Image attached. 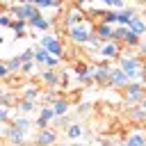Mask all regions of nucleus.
Segmentation results:
<instances>
[{
  "label": "nucleus",
  "instance_id": "obj_1",
  "mask_svg": "<svg viewBox=\"0 0 146 146\" xmlns=\"http://www.w3.org/2000/svg\"><path fill=\"white\" fill-rule=\"evenodd\" d=\"M119 66H121V68L128 73V78H130V80H139V82H144V80H146V68H144V62H141V57H137V55H130L128 50H121Z\"/></svg>",
  "mask_w": 146,
  "mask_h": 146
},
{
  "label": "nucleus",
  "instance_id": "obj_2",
  "mask_svg": "<svg viewBox=\"0 0 146 146\" xmlns=\"http://www.w3.org/2000/svg\"><path fill=\"white\" fill-rule=\"evenodd\" d=\"M94 34H96L94 23H91V25H89V23H80V25L66 27V36H68V41H71L73 46H84Z\"/></svg>",
  "mask_w": 146,
  "mask_h": 146
},
{
  "label": "nucleus",
  "instance_id": "obj_3",
  "mask_svg": "<svg viewBox=\"0 0 146 146\" xmlns=\"http://www.w3.org/2000/svg\"><path fill=\"white\" fill-rule=\"evenodd\" d=\"M39 80H41L46 87L57 89V87H64V84H66V73L59 71V68H46V71L39 73Z\"/></svg>",
  "mask_w": 146,
  "mask_h": 146
},
{
  "label": "nucleus",
  "instance_id": "obj_4",
  "mask_svg": "<svg viewBox=\"0 0 146 146\" xmlns=\"http://www.w3.org/2000/svg\"><path fill=\"white\" fill-rule=\"evenodd\" d=\"M41 46H43V48H48V50H50V55L68 57V55H66V46H64V41H62L59 36H55V34H43V36H41Z\"/></svg>",
  "mask_w": 146,
  "mask_h": 146
},
{
  "label": "nucleus",
  "instance_id": "obj_5",
  "mask_svg": "<svg viewBox=\"0 0 146 146\" xmlns=\"http://www.w3.org/2000/svg\"><path fill=\"white\" fill-rule=\"evenodd\" d=\"M87 11H84V7H80V5H71L68 9H66V14H64V25L66 27H71V25H80V23H87Z\"/></svg>",
  "mask_w": 146,
  "mask_h": 146
},
{
  "label": "nucleus",
  "instance_id": "obj_6",
  "mask_svg": "<svg viewBox=\"0 0 146 146\" xmlns=\"http://www.w3.org/2000/svg\"><path fill=\"white\" fill-rule=\"evenodd\" d=\"M123 96H125V100L130 103V105H135V103H139L144 96H146V87H144V82H139V80H132L125 89H123Z\"/></svg>",
  "mask_w": 146,
  "mask_h": 146
},
{
  "label": "nucleus",
  "instance_id": "obj_7",
  "mask_svg": "<svg viewBox=\"0 0 146 146\" xmlns=\"http://www.w3.org/2000/svg\"><path fill=\"white\" fill-rule=\"evenodd\" d=\"M2 135H5V137L9 139V144H14V146L25 144V139H27V130L16 128V125H11V123H7V125L2 128Z\"/></svg>",
  "mask_w": 146,
  "mask_h": 146
},
{
  "label": "nucleus",
  "instance_id": "obj_8",
  "mask_svg": "<svg viewBox=\"0 0 146 146\" xmlns=\"http://www.w3.org/2000/svg\"><path fill=\"white\" fill-rule=\"evenodd\" d=\"M9 14L14 16V18H25V21H30L32 16H36V14H41L39 11V7L36 5H11L9 7Z\"/></svg>",
  "mask_w": 146,
  "mask_h": 146
},
{
  "label": "nucleus",
  "instance_id": "obj_9",
  "mask_svg": "<svg viewBox=\"0 0 146 146\" xmlns=\"http://www.w3.org/2000/svg\"><path fill=\"white\" fill-rule=\"evenodd\" d=\"M121 50H123V43L112 39V41H105V43H103V48L98 50V55H100L103 59H110V62H112V59H119V57H121Z\"/></svg>",
  "mask_w": 146,
  "mask_h": 146
},
{
  "label": "nucleus",
  "instance_id": "obj_10",
  "mask_svg": "<svg viewBox=\"0 0 146 146\" xmlns=\"http://www.w3.org/2000/svg\"><path fill=\"white\" fill-rule=\"evenodd\" d=\"M110 82H112V87H116V89H125L132 80L128 78V73H125L121 66H112V71H110Z\"/></svg>",
  "mask_w": 146,
  "mask_h": 146
},
{
  "label": "nucleus",
  "instance_id": "obj_11",
  "mask_svg": "<svg viewBox=\"0 0 146 146\" xmlns=\"http://www.w3.org/2000/svg\"><path fill=\"white\" fill-rule=\"evenodd\" d=\"M55 141H57V132L50 128L36 130V135H34V146H55Z\"/></svg>",
  "mask_w": 146,
  "mask_h": 146
},
{
  "label": "nucleus",
  "instance_id": "obj_12",
  "mask_svg": "<svg viewBox=\"0 0 146 146\" xmlns=\"http://www.w3.org/2000/svg\"><path fill=\"white\" fill-rule=\"evenodd\" d=\"M55 110H52V105H41V110H39V119H36V128L39 130H43V128H48L50 125V121H55Z\"/></svg>",
  "mask_w": 146,
  "mask_h": 146
},
{
  "label": "nucleus",
  "instance_id": "obj_13",
  "mask_svg": "<svg viewBox=\"0 0 146 146\" xmlns=\"http://www.w3.org/2000/svg\"><path fill=\"white\" fill-rule=\"evenodd\" d=\"M27 23H30V27H32L34 32H48V30L52 27V21H50V18H46V16H41V14L32 16Z\"/></svg>",
  "mask_w": 146,
  "mask_h": 146
},
{
  "label": "nucleus",
  "instance_id": "obj_14",
  "mask_svg": "<svg viewBox=\"0 0 146 146\" xmlns=\"http://www.w3.org/2000/svg\"><path fill=\"white\" fill-rule=\"evenodd\" d=\"M94 27H96V36H98L103 43L114 39V27H112L110 23H98V25H94Z\"/></svg>",
  "mask_w": 146,
  "mask_h": 146
},
{
  "label": "nucleus",
  "instance_id": "obj_15",
  "mask_svg": "<svg viewBox=\"0 0 146 146\" xmlns=\"http://www.w3.org/2000/svg\"><path fill=\"white\" fill-rule=\"evenodd\" d=\"M125 146H146V132L132 130V132L125 137Z\"/></svg>",
  "mask_w": 146,
  "mask_h": 146
},
{
  "label": "nucleus",
  "instance_id": "obj_16",
  "mask_svg": "<svg viewBox=\"0 0 146 146\" xmlns=\"http://www.w3.org/2000/svg\"><path fill=\"white\" fill-rule=\"evenodd\" d=\"M135 16H137L135 7H123V9H119V21H116V25H130Z\"/></svg>",
  "mask_w": 146,
  "mask_h": 146
},
{
  "label": "nucleus",
  "instance_id": "obj_17",
  "mask_svg": "<svg viewBox=\"0 0 146 146\" xmlns=\"http://www.w3.org/2000/svg\"><path fill=\"white\" fill-rule=\"evenodd\" d=\"M23 98L39 103V100H41V89H39V84H27V87H23Z\"/></svg>",
  "mask_w": 146,
  "mask_h": 146
},
{
  "label": "nucleus",
  "instance_id": "obj_18",
  "mask_svg": "<svg viewBox=\"0 0 146 146\" xmlns=\"http://www.w3.org/2000/svg\"><path fill=\"white\" fill-rule=\"evenodd\" d=\"M52 110H55V114H57V116H66V114H68V110H71V100L62 96L59 100H55V103H52Z\"/></svg>",
  "mask_w": 146,
  "mask_h": 146
},
{
  "label": "nucleus",
  "instance_id": "obj_19",
  "mask_svg": "<svg viewBox=\"0 0 146 146\" xmlns=\"http://www.w3.org/2000/svg\"><path fill=\"white\" fill-rule=\"evenodd\" d=\"M48 55H50V50H48V48H43L41 43H39V46H34V62H36L39 66H43V64H46Z\"/></svg>",
  "mask_w": 146,
  "mask_h": 146
},
{
  "label": "nucleus",
  "instance_id": "obj_20",
  "mask_svg": "<svg viewBox=\"0 0 146 146\" xmlns=\"http://www.w3.org/2000/svg\"><path fill=\"white\" fill-rule=\"evenodd\" d=\"M128 116L135 121V123H146V110L141 107V105H137V107H132L130 112H128Z\"/></svg>",
  "mask_w": 146,
  "mask_h": 146
},
{
  "label": "nucleus",
  "instance_id": "obj_21",
  "mask_svg": "<svg viewBox=\"0 0 146 146\" xmlns=\"http://www.w3.org/2000/svg\"><path fill=\"white\" fill-rule=\"evenodd\" d=\"M34 107H36V103H34V100H27V98L16 100V110H18V112H23V114H30Z\"/></svg>",
  "mask_w": 146,
  "mask_h": 146
},
{
  "label": "nucleus",
  "instance_id": "obj_22",
  "mask_svg": "<svg viewBox=\"0 0 146 146\" xmlns=\"http://www.w3.org/2000/svg\"><path fill=\"white\" fill-rule=\"evenodd\" d=\"M128 27H130L135 34H139V36H141V34L146 32V21H144V18H139V16H135V18H132V23H130Z\"/></svg>",
  "mask_w": 146,
  "mask_h": 146
},
{
  "label": "nucleus",
  "instance_id": "obj_23",
  "mask_svg": "<svg viewBox=\"0 0 146 146\" xmlns=\"http://www.w3.org/2000/svg\"><path fill=\"white\" fill-rule=\"evenodd\" d=\"M139 41H141V39H139V34H135V32L130 30V32L125 34V39H123L121 43H123L125 48H137V46H139Z\"/></svg>",
  "mask_w": 146,
  "mask_h": 146
},
{
  "label": "nucleus",
  "instance_id": "obj_24",
  "mask_svg": "<svg viewBox=\"0 0 146 146\" xmlns=\"http://www.w3.org/2000/svg\"><path fill=\"white\" fill-rule=\"evenodd\" d=\"M80 135H82V125L80 123H68L66 125V137L68 139H78Z\"/></svg>",
  "mask_w": 146,
  "mask_h": 146
},
{
  "label": "nucleus",
  "instance_id": "obj_25",
  "mask_svg": "<svg viewBox=\"0 0 146 146\" xmlns=\"http://www.w3.org/2000/svg\"><path fill=\"white\" fill-rule=\"evenodd\" d=\"M7 64H9V68H11V73H21V66H23V59H21V55H16V57H9V59H7Z\"/></svg>",
  "mask_w": 146,
  "mask_h": 146
},
{
  "label": "nucleus",
  "instance_id": "obj_26",
  "mask_svg": "<svg viewBox=\"0 0 146 146\" xmlns=\"http://www.w3.org/2000/svg\"><path fill=\"white\" fill-rule=\"evenodd\" d=\"M116 21H119V9H107V11H105V18H103V23L116 25Z\"/></svg>",
  "mask_w": 146,
  "mask_h": 146
},
{
  "label": "nucleus",
  "instance_id": "obj_27",
  "mask_svg": "<svg viewBox=\"0 0 146 146\" xmlns=\"http://www.w3.org/2000/svg\"><path fill=\"white\" fill-rule=\"evenodd\" d=\"M128 32H130L128 25H116V27H114V41H123Z\"/></svg>",
  "mask_w": 146,
  "mask_h": 146
},
{
  "label": "nucleus",
  "instance_id": "obj_28",
  "mask_svg": "<svg viewBox=\"0 0 146 146\" xmlns=\"http://www.w3.org/2000/svg\"><path fill=\"white\" fill-rule=\"evenodd\" d=\"M11 125H16V128H23V130H27V128L32 125V121H30L27 116H16V119H11Z\"/></svg>",
  "mask_w": 146,
  "mask_h": 146
},
{
  "label": "nucleus",
  "instance_id": "obj_29",
  "mask_svg": "<svg viewBox=\"0 0 146 146\" xmlns=\"http://www.w3.org/2000/svg\"><path fill=\"white\" fill-rule=\"evenodd\" d=\"M84 48H87V50H100V48H103V41H100V39L94 34V36H91V39L84 43Z\"/></svg>",
  "mask_w": 146,
  "mask_h": 146
},
{
  "label": "nucleus",
  "instance_id": "obj_30",
  "mask_svg": "<svg viewBox=\"0 0 146 146\" xmlns=\"http://www.w3.org/2000/svg\"><path fill=\"white\" fill-rule=\"evenodd\" d=\"M59 62H62V57H57V55H48V59H46V68H59Z\"/></svg>",
  "mask_w": 146,
  "mask_h": 146
},
{
  "label": "nucleus",
  "instance_id": "obj_31",
  "mask_svg": "<svg viewBox=\"0 0 146 146\" xmlns=\"http://www.w3.org/2000/svg\"><path fill=\"white\" fill-rule=\"evenodd\" d=\"M21 59H23V64L25 62H34V48H25L21 52Z\"/></svg>",
  "mask_w": 146,
  "mask_h": 146
},
{
  "label": "nucleus",
  "instance_id": "obj_32",
  "mask_svg": "<svg viewBox=\"0 0 146 146\" xmlns=\"http://www.w3.org/2000/svg\"><path fill=\"white\" fill-rule=\"evenodd\" d=\"M34 66H39V64H36V62H25V64L21 66V73H23V75H32Z\"/></svg>",
  "mask_w": 146,
  "mask_h": 146
},
{
  "label": "nucleus",
  "instance_id": "obj_33",
  "mask_svg": "<svg viewBox=\"0 0 146 146\" xmlns=\"http://www.w3.org/2000/svg\"><path fill=\"white\" fill-rule=\"evenodd\" d=\"M0 121H2V125L11 123V116H9V107H2V110H0Z\"/></svg>",
  "mask_w": 146,
  "mask_h": 146
},
{
  "label": "nucleus",
  "instance_id": "obj_34",
  "mask_svg": "<svg viewBox=\"0 0 146 146\" xmlns=\"http://www.w3.org/2000/svg\"><path fill=\"white\" fill-rule=\"evenodd\" d=\"M0 103H2V107H7V105H11V103H14V96H11L9 91H5V94H2V98H0Z\"/></svg>",
  "mask_w": 146,
  "mask_h": 146
},
{
  "label": "nucleus",
  "instance_id": "obj_35",
  "mask_svg": "<svg viewBox=\"0 0 146 146\" xmlns=\"http://www.w3.org/2000/svg\"><path fill=\"white\" fill-rule=\"evenodd\" d=\"M55 125H68V119L66 116H55Z\"/></svg>",
  "mask_w": 146,
  "mask_h": 146
},
{
  "label": "nucleus",
  "instance_id": "obj_36",
  "mask_svg": "<svg viewBox=\"0 0 146 146\" xmlns=\"http://www.w3.org/2000/svg\"><path fill=\"white\" fill-rule=\"evenodd\" d=\"M137 50H139L141 55H146V43H144V41H139V46H137Z\"/></svg>",
  "mask_w": 146,
  "mask_h": 146
},
{
  "label": "nucleus",
  "instance_id": "obj_37",
  "mask_svg": "<svg viewBox=\"0 0 146 146\" xmlns=\"http://www.w3.org/2000/svg\"><path fill=\"white\" fill-rule=\"evenodd\" d=\"M87 2H89V0H73V5H80V7H84ZM91 2H94V0H91Z\"/></svg>",
  "mask_w": 146,
  "mask_h": 146
},
{
  "label": "nucleus",
  "instance_id": "obj_38",
  "mask_svg": "<svg viewBox=\"0 0 146 146\" xmlns=\"http://www.w3.org/2000/svg\"><path fill=\"white\" fill-rule=\"evenodd\" d=\"M139 105H141V107H144V110H146V96H144V98H141V100H139Z\"/></svg>",
  "mask_w": 146,
  "mask_h": 146
},
{
  "label": "nucleus",
  "instance_id": "obj_39",
  "mask_svg": "<svg viewBox=\"0 0 146 146\" xmlns=\"http://www.w3.org/2000/svg\"><path fill=\"white\" fill-rule=\"evenodd\" d=\"M21 146H32V144H27V141H25V144H21Z\"/></svg>",
  "mask_w": 146,
  "mask_h": 146
}]
</instances>
